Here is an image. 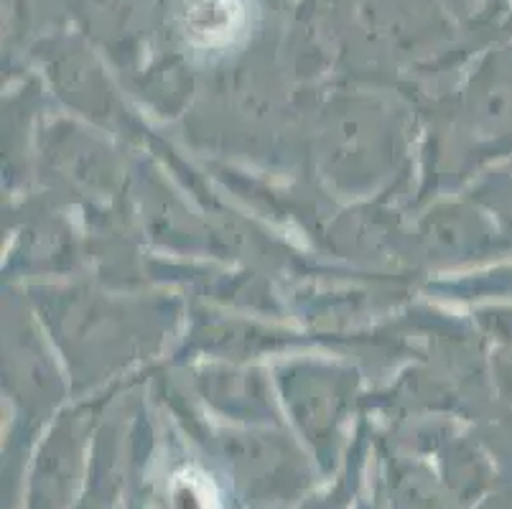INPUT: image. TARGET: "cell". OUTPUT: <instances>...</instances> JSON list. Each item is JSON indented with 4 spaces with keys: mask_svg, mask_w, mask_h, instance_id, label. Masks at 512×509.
<instances>
[{
    "mask_svg": "<svg viewBox=\"0 0 512 509\" xmlns=\"http://www.w3.org/2000/svg\"><path fill=\"white\" fill-rule=\"evenodd\" d=\"M186 34L197 46L220 49L242 34L248 0H184Z\"/></svg>",
    "mask_w": 512,
    "mask_h": 509,
    "instance_id": "obj_1",
    "label": "cell"
}]
</instances>
